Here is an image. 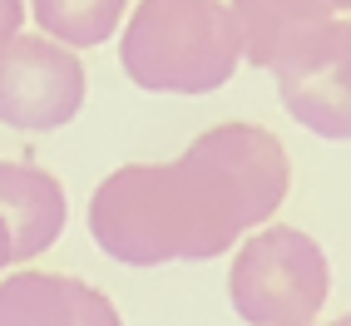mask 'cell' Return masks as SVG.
Instances as JSON below:
<instances>
[{"label": "cell", "mask_w": 351, "mask_h": 326, "mask_svg": "<svg viewBox=\"0 0 351 326\" xmlns=\"http://www.w3.org/2000/svg\"><path fill=\"white\" fill-rule=\"evenodd\" d=\"M292 163L263 124H213L173 163H124L89 198V232L124 267L208 262L267 223Z\"/></svg>", "instance_id": "obj_1"}, {"label": "cell", "mask_w": 351, "mask_h": 326, "mask_svg": "<svg viewBox=\"0 0 351 326\" xmlns=\"http://www.w3.org/2000/svg\"><path fill=\"white\" fill-rule=\"evenodd\" d=\"M124 75L149 95H213L243 64V35L223 0H138L124 40Z\"/></svg>", "instance_id": "obj_2"}, {"label": "cell", "mask_w": 351, "mask_h": 326, "mask_svg": "<svg viewBox=\"0 0 351 326\" xmlns=\"http://www.w3.org/2000/svg\"><path fill=\"white\" fill-rule=\"evenodd\" d=\"M332 272L317 238L272 223L238 247L228 272V301L252 326H312L326 307Z\"/></svg>", "instance_id": "obj_3"}, {"label": "cell", "mask_w": 351, "mask_h": 326, "mask_svg": "<svg viewBox=\"0 0 351 326\" xmlns=\"http://www.w3.org/2000/svg\"><path fill=\"white\" fill-rule=\"evenodd\" d=\"M84 109V64L75 50L40 35L0 45V124L10 129H64Z\"/></svg>", "instance_id": "obj_4"}, {"label": "cell", "mask_w": 351, "mask_h": 326, "mask_svg": "<svg viewBox=\"0 0 351 326\" xmlns=\"http://www.w3.org/2000/svg\"><path fill=\"white\" fill-rule=\"evenodd\" d=\"M287 114L317 138H351V20H322L277 69Z\"/></svg>", "instance_id": "obj_5"}, {"label": "cell", "mask_w": 351, "mask_h": 326, "mask_svg": "<svg viewBox=\"0 0 351 326\" xmlns=\"http://www.w3.org/2000/svg\"><path fill=\"white\" fill-rule=\"evenodd\" d=\"M0 326H124L119 307L64 272H15L0 282Z\"/></svg>", "instance_id": "obj_6"}, {"label": "cell", "mask_w": 351, "mask_h": 326, "mask_svg": "<svg viewBox=\"0 0 351 326\" xmlns=\"http://www.w3.org/2000/svg\"><path fill=\"white\" fill-rule=\"evenodd\" d=\"M0 223L10 227V258L30 262L64 232V188L35 163H0Z\"/></svg>", "instance_id": "obj_7"}, {"label": "cell", "mask_w": 351, "mask_h": 326, "mask_svg": "<svg viewBox=\"0 0 351 326\" xmlns=\"http://www.w3.org/2000/svg\"><path fill=\"white\" fill-rule=\"evenodd\" d=\"M232 20H238V35H243V60L277 75L282 60L307 40V30L337 15H312L292 0H232Z\"/></svg>", "instance_id": "obj_8"}, {"label": "cell", "mask_w": 351, "mask_h": 326, "mask_svg": "<svg viewBox=\"0 0 351 326\" xmlns=\"http://www.w3.org/2000/svg\"><path fill=\"white\" fill-rule=\"evenodd\" d=\"M35 25L64 50H89L114 35L129 0H30Z\"/></svg>", "instance_id": "obj_9"}, {"label": "cell", "mask_w": 351, "mask_h": 326, "mask_svg": "<svg viewBox=\"0 0 351 326\" xmlns=\"http://www.w3.org/2000/svg\"><path fill=\"white\" fill-rule=\"evenodd\" d=\"M25 25V0H0V45L15 40Z\"/></svg>", "instance_id": "obj_10"}, {"label": "cell", "mask_w": 351, "mask_h": 326, "mask_svg": "<svg viewBox=\"0 0 351 326\" xmlns=\"http://www.w3.org/2000/svg\"><path fill=\"white\" fill-rule=\"evenodd\" d=\"M292 5L312 10V15H337V10H351V0H292Z\"/></svg>", "instance_id": "obj_11"}, {"label": "cell", "mask_w": 351, "mask_h": 326, "mask_svg": "<svg viewBox=\"0 0 351 326\" xmlns=\"http://www.w3.org/2000/svg\"><path fill=\"white\" fill-rule=\"evenodd\" d=\"M15 258H10V227L5 223H0V267H10Z\"/></svg>", "instance_id": "obj_12"}, {"label": "cell", "mask_w": 351, "mask_h": 326, "mask_svg": "<svg viewBox=\"0 0 351 326\" xmlns=\"http://www.w3.org/2000/svg\"><path fill=\"white\" fill-rule=\"evenodd\" d=\"M337 326H351V312H346V316H337Z\"/></svg>", "instance_id": "obj_13"}, {"label": "cell", "mask_w": 351, "mask_h": 326, "mask_svg": "<svg viewBox=\"0 0 351 326\" xmlns=\"http://www.w3.org/2000/svg\"><path fill=\"white\" fill-rule=\"evenodd\" d=\"M312 326H317V321H312ZM332 326H337V321H332Z\"/></svg>", "instance_id": "obj_14"}]
</instances>
